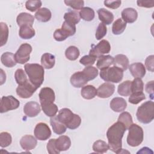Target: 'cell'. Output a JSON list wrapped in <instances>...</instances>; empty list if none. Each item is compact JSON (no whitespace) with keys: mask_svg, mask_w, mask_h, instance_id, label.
<instances>
[{"mask_svg":"<svg viewBox=\"0 0 154 154\" xmlns=\"http://www.w3.org/2000/svg\"><path fill=\"white\" fill-rule=\"evenodd\" d=\"M126 129L120 122L117 121L111 125L106 132L109 149L112 152L120 153L122 150V138Z\"/></svg>","mask_w":154,"mask_h":154,"instance_id":"6da1fadb","label":"cell"},{"mask_svg":"<svg viewBox=\"0 0 154 154\" xmlns=\"http://www.w3.org/2000/svg\"><path fill=\"white\" fill-rule=\"evenodd\" d=\"M24 68L29 81L37 88L40 87L44 81L45 71L43 66L37 63H28Z\"/></svg>","mask_w":154,"mask_h":154,"instance_id":"7a4b0ae2","label":"cell"},{"mask_svg":"<svg viewBox=\"0 0 154 154\" xmlns=\"http://www.w3.org/2000/svg\"><path fill=\"white\" fill-rule=\"evenodd\" d=\"M136 116L138 120L144 124L150 123L154 119V103L147 101L142 103L137 109Z\"/></svg>","mask_w":154,"mask_h":154,"instance_id":"3957f363","label":"cell"},{"mask_svg":"<svg viewBox=\"0 0 154 154\" xmlns=\"http://www.w3.org/2000/svg\"><path fill=\"white\" fill-rule=\"evenodd\" d=\"M100 76L106 82L118 83L123 79V71L121 69L114 66L101 70Z\"/></svg>","mask_w":154,"mask_h":154,"instance_id":"277c9868","label":"cell"},{"mask_svg":"<svg viewBox=\"0 0 154 154\" xmlns=\"http://www.w3.org/2000/svg\"><path fill=\"white\" fill-rule=\"evenodd\" d=\"M127 143L132 147L139 146L143 141L144 132L142 128L137 124H132L128 128Z\"/></svg>","mask_w":154,"mask_h":154,"instance_id":"5b68a950","label":"cell"},{"mask_svg":"<svg viewBox=\"0 0 154 154\" xmlns=\"http://www.w3.org/2000/svg\"><path fill=\"white\" fill-rule=\"evenodd\" d=\"M31 51L32 47L29 44H22L14 54L16 63L23 64L28 62L30 58V54Z\"/></svg>","mask_w":154,"mask_h":154,"instance_id":"8992f818","label":"cell"},{"mask_svg":"<svg viewBox=\"0 0 154 154\" xmlns=\"http://www.w3.org/2000/svg\"><path fill=\"white\" fill-rule=\"evenodd\" d=\"M110 50L111 45L109 42L106 40H102L96 45H92L89 54L97 58L105 54L109 53Z\"/></svg>","mask_w":154,"mask_h":154,"instance_id":"52a82bcc","label":"cell"},{"mask_svg":"<svg viewBox=\"0 0 154 154\" xmlns=\"http://www.w3.org/2000/svg\"><path fill=\"white\" fill-rule=\"evenodd\" d=\"M20 105L19 101L13 96H3L1 100L0 112L4 113L17 109Z\"/></svg>","mask_w":154,"mask_h":154,"instance_id":"ba28073f","label":"cell"},{"mask_svg":"<svg viewBox=\"0 0 154 154\" xmlns=\"http://www.w3.org/2000/svg\"><path fill=\"white\" fill-rule=\"evenodd\" d=\"M37 88L28 79L22 85H19L16 88L17 94L22 99H27L32 96Z\"/></svg>","mask_w":154,"mask_h":154,"instance_id":"9c48e42d","label":"cell"},{"mask_svg":"<svg viewBox=\"0 0 154 154\" xmlns=\"http://www.w3.org/2000/svg\"><path fill=\"white\" fill-rule=\"evenodd\" d=\"M35 137L41 141L48 140L51 136V131L48 125L45 123H38L34 128Z\"/></svg>","mask_w":154,"mask_h":154,"instance_id":"30bf717a","label":"cell"},{"mask_svg":"<svg viewBox=\"0 0 154 154\" xmlns=\"http://www.w3.org/2000/svg\"><path fill=\"white\" fill-rule=\"evenodd\" d=\"M40 104H48L54 103L55 99L54 91L50 87L42 88L38 94Z\"/></svg>","mask_w":154,"mask_h":154,"instance_id":"8fae6325","label":"cell"},{"mask_svg":"<svg viewBox=\"0 0 154 154\" xmlns=\"http://www.w3.org/2000/svg\"><path fill=\"white\" fill-rule=\"evenodd\" d=\"M115 86L111 82H105L101 84L97 89V95L100 98H108L114 92Z\"/></svg>","mask_w":154,"mask_h":154,"instance_id":"7c38bea8","label":"cell"},{"mask_svg":"<svg viewBox=\"0 0 154 154\" xmlns=\"http://www.w3.org/2000/svg\"><path fill=\"white\" fill-rule=\"evenodd\" d=\"M70 81L71 84L75 88L84 87L88 82V80L82 71H79L73 73Z\"/></svg>","mask_w":154,"mask_h":154,"instance_id":"4fadbf2b","label":"cell"},{"mask_svg":"<svg viewBox=\"0 0 154 154\" xmlns=\"http://www.w3.org/2000/svg\"><path fill=\"white\" fill-rule=\"evenodd\" d=\"M41 111L40 105L34 101L27 102L23 107V112L25 114L29 117L37 116Z\"/></svg>","mask_w":154,"mask_h":154,"instance_id":"5bb4252c","label":"cell"},{"mask_svg":"<svg viewBox=\"0 0 154 154\" xmlns=\"http://www.w3.org/2000/svg\"><path fill=\"white\" fill-rule=\"evenodd\" d=\"M131 75L135 78H142L146 75V67L141 63H135L129 67Z\"/></svg>","mask_w":154,"mask_h":154,"instance_id":"9a60e30c","label":"cell"},{"mask_svg":"<svg viewBox=\"0 0 154 154\" xmlns=\"http://www.w3.org/2000/svg\"><path fill=\"white\" fill-rule=\"evenodd\" d=\"M37 144L36 138L30 135H26L22 137L20 140V144L25 150H30L34 149Z\"/></svg>","mask_w":154,"mask_h":154,"instance_id":"2e32d148","label":"cell"},{"mask_svg":"<svg viewBox=\"0 0 154 154\" xmlns=\"http://www.w3.org/2000/svg\"><path fill=\"white\" fill-rule=\"evenodd\" d=\"M75 114L73 113L72 111L69 108H63L58 112V114L57 116L58 120L64 123L66 127L69 125L72 120L75 117Z\"/></svg>","mask_w":154,"mask_h":154,"instance_id":"e0dca14e","label":"cell"},{"mask_svg":"<svg viewBox=\"0 0 154 154\" xmlns=\"http://www.w3.org/2000/svg\"><path fill=\"white\" fill-rule=\"evenodd\" d=\"M122 20L125 23H132L136 21L138 17V13L133 8H126L122 11Z\"/></svg>","mask_w":154,"mask_h":154,"instance_id":"ac0fdd59","label":"cell"},{"mask_svg":"<svg viewBox=\"0 0 154 154\" xmlns=\"http://www.w3.org/2000/svg\"><path fill=\"white\" fill-rule=\"evenodd\" d=\"M110 108L117 112L123 111L127 107L126 100L122 97H114L110 102Z\"/></svg>","mask_w":154,"mask_h":154,"instance_id":"d6986e66","label":"cell"},{"mask_svg":"<svg viewBox=\"0 0 154 154\" xmlns=\"http://www.w3.org/2000/svg\"><path fill=\"white\" fill-rule=\"evenodd\" d=\"M50 123L52 128L53 131L58 135H61L66 131V126L58 120L57 116L51 117Z\"/></svg>","mask_w":154,"mask_h":154,"instance_id":"ffe728a7","label":"cell"},{"mask_svg":"<svg viewBox=\"0 0 154 154\" xmlns=\"http://www.w3.org/2000/svg\"><path fill=\"white\" fill-rule=\"evenodd\" d=\"M16 22L19 26L23 25L32 26L34 22V17L28 13H20L16 18Z\"/></svg>","mask_w":154,"mask_h":154,"instance_id":"44dd1931","label":"cell"},{"mask_svg":"<svg viewBox=\"0 0 154 154\" xmlns=\"http://www.w3.org/2000/svg\"><path fill=\"white\" fill-rule=\"evenodd\" d=\"M97 14L99 20L105 25H109L114 20V15L112 13L102 8L97 10Z\"/></svg>","mask_w":154,"mask_h":154,"instance_id":"7402d4cb","label":"cell"},{"mask_svg":"<svg viewBox=\"0 0 154 154\" xmlns=\"http://www.w3.org/2000/svg\"><path fill=\"white\" fill-rule=\"evenodd\" d=\"M129 63V60L125 55L118 54L114 58V66L121 69L123 71L126 70L128 68Z\"/></svg>","mask_w":154,"mask_h":154,"instance_id":"603a6c76","label":"cell"},{"mask_svg":"<svg viewBox=\"0 0 154 154\" xmlns=\"http://www.w3.org/2000/svg\"><path fill=\"white\" fill-rule=\"evenodd\" d=\"M55 144L57 148L60 152L66 151L70 148L71 146V141L68 136L61 135L57 139H55Z\"/></svg>","mask_w":154,"mask_h":154,"instance_id":"cb8c5ba5","label":"cell"},{"mask_svg":"<svg viewBox=\"0 0 154 154\" xmlns=\"http://www.w3.org/2000/svg\"><path fill=\"white\" fill-rule=\"evenodd\" d=\"M114 58L109 55H102L98 58V60L96 62L97 67L100 70L109 67L111 65L113 64Z\"/></svg>","mask_w":154,"mask_h":154,"instance_id":"d4e9b609","label":"cell"},{"mask_svg":"<svg viewBox=\"0 0 154 154\" xmlns=\"http://www.w3.org/2000/svg\"><path fill=\"white\" fill-rule=\"evenodd\" d=\"M41 64L43 68L46 69H52L55 63V56L49 53H45L41 57Z\"/></svg>","mask_w":154,"mask_h":154,"instance_id":"484cf974","label":"cell"},{"mask_svg":"<svg viewBox=\"0 0 154 154\" xmlns=\"http://www.w3.org/2000/svg\"><path fill=\"white\" fill-rule=\"evenodd\" d=\"M1 61L4 66L7 67H13L16 66L17 63L14 58V55L9 52H6L2 54Z\"/></svg>","mask_w":154,"mask_h":154,"instance_id":"4316f807","label":"cell"},{"mask_svg":"<svg viewBox=\"0 0 154 154\" xmlns=\"http://www.w3.org/2000/svg\"><path fill=\"white\" fill-rule=\"evenodd\" d=\"M51 12L47 8H40L35 13V17L41 22H48L51 19Z\"/></svg>","mask_w":154,"mask_h":154,"instance_id":"83f0119b","label":"cell"},{"mask_svg":"<svg viewBox=\"0 0 154 154\" xmlns=\"http://www.w3.org/2000/svg\"><path fill=\"white\" fill-rule=\"evenodd\" d=\"M35 30L31 25H23L20 26L19 35L23 39H30L35 35Z\"/></svg>","mask_w":154,"mask_h":154,"instance_id":"f1b7e54d","label":"cell"},{"mask_svg":"<svg viewBox=\"0 0 154 154\" xmlns=\"http://www.w3.org/2000/svg\"><path fill=\"white\" fill-rule=\"evenodd\" d=\"M81 94L85 99H92L97 95V90L93 85H87L82 87Z\"/></svg>","mask_w":154,"mask_h":154,"instance_id":"f546056e","label":"cell"},{"mask_svg":"<svg viewBox=\"0 0 154 154\" xmlns=\"http://www.w3.org/2000/svg\"><path fill=\"white\" fill-rule=\"evenodd\" d=\"M131 82L132 81L127 80L120 84L117 88L118 93L123 96H130L131 94Z\"/></svg>","mask_w":154,"mask_h":154,"instance_id":"4dcf8cb0","label":"cell"},{"mask_svg":"<svg viewBox=\"0 0 154 154\" xmlns=\"http://www.w3.org/2000/svg\"><path fill=\"white\" fill-rule=\"evenodd\" d=\"M64 21L71 24L76 25L80 21V16L76 11H69L66 13L64 15Z\"/></svg>","mask_w":154,"mask_h":154,"instance_id":"1f68e13d","label":"cell"},{"mask_svg":"<svg viewBox=\"0 0 154 154\" xmlns=\"http://www.w3.org/2000/svg\"><path fill=\"white\" fill-rule=\"evenodd\" d=\"M126 27V23H125L122 19H117L112 24V31L115 35L121 34Z\"/></svg>","mask_w":154,"mask_h":154,"instance_id":"d6a6232c","label":"cell"},{"mask_svg":"<svg viewBox=\"0 0 154 154\" xmlns=\"http://www.w3.org/2000/svg\"><path fill=\"white\" fill-rule=\"evenodd\" d=\"M41 106L44 113L50 117L56 116V114L58 112V106L54 103L42 104L41 105Z\"/></svg>","mask_w":154,"mask_h":154,"instance_id":"836d02e7","label":"cell"},{"mask_svg":"<svg viewBox=\"0 0 154 154\" xmlns=\"http://www.w3.org/2000/svg\"><path fill=\"white\" fill-rule=\"evenodd\" d=\"M79 14L80 17L85 21H91L94 17V11L91 8L88 7L81 8Z\"/></svg>","mask_w":154,"mask_h":154,"instance_id":"e575fe53","label":"cell"},{"mask_svg":"<svg viewBox=\"0 0 154 154\" xmlns=\"http://www.w3.org/2000/svg\"><path fill=\"white\" fill-rule=\"evenodd\" d=\"M109 149L108 144L104 141L97 140L93 144V150L94 152L99 153H103Z\"/></svg>","mask_w":154,"mask_h":154,"instance_id":"d590c367","label":"cell"},{"mask_svg":"<svg viewBox=\"0 0 154 154\" xmlns=\"http://www.w3.org/2000/svg\"><path fill=\"white\" fill-rule=\"evenodd\" d=\"M80 52L78 48L74 46L68 47L65 51L66 57L71 61L76 60L79 56Z\"/></svg>","mask_w":154,"mask_h":154,"instance_id":"8d00e7d4","label":"cell"},{"mask_svg":"<svg viewBox=\"0 0 154 154\" xmlns=\"http://www.w3.org/2000/svg\"><path fill=\"white\" fill-rule=\"evenodd\" d=\"M118 121L121 122L125 126L126 129H128L129 126L133 123L132 117L131 114L126 111L123 112L119 115Z\"/></svg>","mask_w":154,"mask_h":154,"instance_id":"74e56055","label":"cell"},{"mask_svg":"<svg viewBox=\"0 0 154 154\" xmlns=\"http://www.w3.org/2000/svg\"><path fill=\"white\" fill-rule=\"evenodd\" d=\"M0 27H1V42H0V46L2 47L4 45L6 44L8 37V28L6 23L4 22L0 23Z\"/></svg>","mask_w":154,"mask_h":154,"instance_id":"f35d334b","label":"cell"},{"mask_svg":"<svg viewBox=\"0 0 154 154\" xmlns=\"http://www.w3.org/2000/svg\"><path fill=\"white\" fill-rule=\"evenodd\" d=\"M82 72L88 81L94 79L98 75V70L93 66H87L84 69Z\"/></svg>","mask_w":154,"mask_h":154,"instance_id":"ab89813d","label":"cell"},{"mask_svg":"<svg viewBox=\"0 0 154 154\" xmlns=\"http://www.w3.org/2000/svg\"><path fill=\"white\" fill-rule=\"evenodd\" d=\"M144 84L141 78H135L131 82V93L143 92Z\"/></svg>","mask_w":154,"mask_h":154,"instance_id":"60d3db41","label":"cell"},{"mask_svg":"<svg viewBox=\"0 0 154 154\" xmlns=\"http://www.w3.org/2000/svg\"><path fill=\"white\" fill-rule=\"evenodd\" d=\"M14 78L18 85H22L28 80L25 72L22 69L16 70L14 73Z\"/></svg>","mask_w":154,"mask_h":154,"instance_id":"b9f144b4","label":"cell"},{"mask_svg":"<svg viewBox=\"0 0 154 154\" xmlns=\"http://www.w3.org/2000/svg\"><path fill=\"white\" fill-rule=\"evenodd\" d=\"M146 99L145 94L143 92H137V93H132L131 94L129 97V102L132 104H138L143 100Z\"/></svg>","mask_w":154,"mask_h":154,"instance_id":"7bdbcfd3","label":"cell"},{"mask_svg":"<svg viewBox=\"0 0 154 154\" xmlns=\"http://www.w3.org/2000/svg\"><path fill=\"white\" fill-rule=\"evenodd\" d=\"M12 138L7 132H2L0 134V146L1 147H6L11 144Z\"/></svg>","mask_w":154,"mask_h":154,"instance_id":"ee69618b","label":"cell"},{"mask_svg":"<svg viewBox=\"0 0 154 154\" xmlns=\"http://www.w3.org/2000/svg\"><path fill=\"white\" fill-rule=\"evenodd\" d=\"M42 5V1L40 0H29L25 3V7L28 10L34 12L40 9Z\"/></svg>","mask_w":154,"mask_h":154,"instance_id":"f6af8a7d","label":"cell"},{"mask_svg":"<svg viewBox=\"0 0 154 154\" xmlns=\"http://www.w3.org/2000/svg\"><path fill=\"white\" fill-rule=\"evenodd\" d=\"M69 37H70L69 34L62 28L56 29L54 33V38L58 42L64 41Z\"/></svg>","mask_w":154,"mask_h":154,"instance_id":"bcb514c9","label":"cell"},{"mask_svg":"<svg viewBox=\"0 0 154 154\" xmlns=\"http://www.w3.org/2000/svg\"><path fill=\"white\" fill-rule=\"evenodd\" d=\"M64 3L66 5L76 10L82 8L84 5V1L82 0H66L64 1Z\"/></svg>","mask_w":154,"mask_h":154,"instance_id":"7dc6e473","label":"cell"},{"mask_svg":"<svg viewBox=\"0 0 154 154\" xmlns=\"http://www.w3.org/2000/svg\"><path fill=\"white\" fill-rule=\"evenodd\" d=\"M107 32V28L105 24L102 23H100L96 29L95 37L98 40H101L105 35L106 34Z\"/></svg>","mask_w":154,"mask_h":154,"instance_id":"c3c4849f","label":"cell"},{"mask_svg":"<svg viewBox=\"0 0 154 154\" xmlns=\"http://www.w3.org/2000/svg\"><path fill=\"white\" fill-rule=\"evenodd\" d=\"M96 60V58L89 55L83 56L79 60V63L85 66H91Z\"/></svg>","mask_w":154,"mask_h":154,"instance_id":"681fc988","label":"cell"},{"mask_svg":"<svg viewBox=\"0 0 154 154\" xmlns=\"http://www.w3.org/2000/svg\"><path fill=\"white\" fill-rule=\"evenodd\" d=\"M46 148L48 153L50 154H59L60 153V151L57 148L55 138L49 140L47 144Z\"/></svg>","mask_w":154,"mask_h":154,"instance_id":"f907efd6","label":"cell"},{"mask_svg":"<svg viewBox=\"0 0 154 154\" xmlns=\"http://www.w3.org/2000/svg\"><path fill=\"white\" fill-rule=\"evenodd\" d=\"M61 28L67 32L70 36L73 35L76 32V26L75 25L71 24L66 21L63 22L61 26Z\"/></svg>","mask_w":154,"mask_h":154,"instance_id":"816d5d0a","label":"cell"},{"mask_svg":"<svg viewBox=\"0 0 154 154\" xmlns=\"http://www.w3.org/2000/svg\"><path fill=\"white\" fill-rule=\"evenodd\" d=\"M154 56L153 55L147 57L145 61V65L146 69L152 72L154 71Z\"/></svg>","mask_w":154,"mask_h":154,"instance_id":"f5cc1de1","label":"cell"},{"mask_svg":"<svg viewBox=\"0 0 154 154\" xmlns=\"http://www.w3.org/2000/svg\"><path fill=\"white\" fill-rule=\"evenodd\" d=\"M121 1H105L104 4L106 7L112 8L116 9L119 8L121 5Z\"/></svg>","mask_w":154,"mask_h":154,"instance_id":"db71d44e","label":"cell"},{"mask_svg":"<svg viewBox=\"0 0 154 154\" xmlns=\"http://www.w3.org/2000/svg\"><path fill=\"white\" fill-rule=\"evenodd\" d=\"M138 7L145 8H152L154 7V1H146V0H138L137 1Z\"/></svg>","mask_w":154,"mask_h":154,"instance_id":"11a10c76","label":"cell"},{"mask_svg":"<svg viewBox=\"0 0 154 154\" xmlns=\"http://www.w3.org/2000/svg\"><path fill=\"white\" fill-rule=\"evenodd\" d=\"M146 91L151 96L153 95V81L148 82L146 85Z\"/></svg>","mask_w":154,"mask_h":154,"instance_id":"9f6ffc18","label":"cell"},{"mask_svg":"<svg viewBox=\"0 0 154 154\" xmlns=\"http://www.w3.org/2000/svg\"><path fill=\"white\" fill-rule=\"evenodd\" d=\"M1 85H2L4 82L6 80V75H5V73H4V71L2 69H1Z\"/></svg>","mask_w":154,"mask_h":154,"instance_id":"6f0895ef","label":"cell"}]
</instances>
